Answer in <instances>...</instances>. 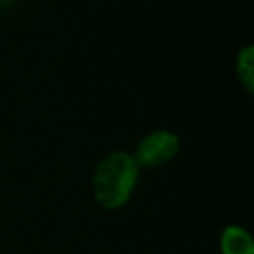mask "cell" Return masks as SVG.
<instances>
[{"label":"cell","instance_id":"6da1fadb","mask_svg":"<svg viewBox=\"0 0 254 254\" xmlns=\"http://www.w3.org/2000/svg\"><path fill=\"white\" fill-rule=\"evenodd\" d=\"M137 175L139 165L133 155L115 151L103 157L93 173V194L97 202L107 210L121 208L135 190Z\"/></svg>","mask_w":254,"mask_h":254},{"label":"cell","instance_id":"7a4b0ae2","mask_svg":"<svg viewBox=\"0 0 254 254\" xmlns=\"http://www.w3.org/2000/svg\"><path fill=\"white\" fill-rule=\"evenodd\" d=\"M179 153V137L171 131H153L143 137L135 149L133 159L143 167H159L169 163Z\"/></svg>","mask_w":254,"mask_h":254},{"label":"cell","instance_id":"3957f363","mask_svg":"<svg viewBox=\"0 0 254 254\" xmlns=\"http://www.w3.org/2000/svg\"><path fill=\"white\" fill-rule=\"evenodd\" d=\"M222 254H254L250 234L240 226H226L220 236Z\"/></svg>","mask_w":254,"mask_h":254},{"label":"cell","instance_id":"277c9868","mask_svg":"<svg viewBox=\"0 0 254 254\" xmlns=\"http://www.w3.org/2000/svg\"><path fill=\"white\" fill-rule=\"evenodd\" d=\"M236 75H238L240 83L244 85V89L248 93H252V89H254V50H252V46H246L238 52Z\"/></svg>","mask_w":254,"mask_h":254}]
</instances>
